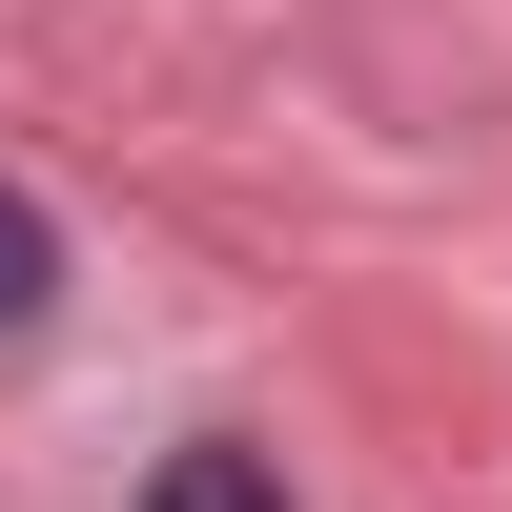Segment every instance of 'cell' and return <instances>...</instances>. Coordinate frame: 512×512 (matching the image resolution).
<instances>
[{
	"mask_svg": "<svg viewBox=\"0 0 512 512\" xmlns=\"http://www.w3.org/2000/svg\"><path fill=\"white\" fill-rule=\"evenodd\" d=\"M41 287H62V226H41L21 185H0V328H41Z\"/></svg>",
	"mask_w": 512,
	"mask_h": 512,
	"instance_id": "cell-2",
	"label": "cell"
},
{
	"mask_svg": "<svg viewBox=\"0 0 512 512\" xmlns=\"http://www.w3.org/2000/svg\"><path fill=\"white\" fill-rule=\"evenodd\" d=\"M144 512H287V472H267V451H164Z\"/></svg>",
	"mask_w": 512,
	"mask_h": 512,
	"instance_id": "cell-1",
	"label": "cell"
}]
</instances>
